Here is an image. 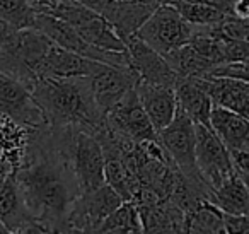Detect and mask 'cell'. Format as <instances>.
<instances>
[{"mask_svg":"<svg viewBox=\"0 0 249 234\" xmlns=\"http://www.w3.org/2000/svg\"><path fill=\"white\" fill-rule=\"evenodd\" d=\"M73 127H45L35 130L16 179L29 212L45 233H70L69 215L80 195L70 161Z\"/></svg>","mask_w":249,"mask_h":234,"instance_id":"6da1fadb","label":"cell"},{"mask_svg":"<svg viewBox=\"0 0 249 234\" xmlns=\"http://www.w3.org/2000/svg\"><path fill=\"white\" fill-rule=\"evenodd\" d=\"M31 93L50 127H73L96 134L104 123L106 117L97 106L90 77L38 79L33 84Z\"/></svg>","mask_w":249,"mask_h":234,"instance_id":"7a4b0ae2","label":"cell"},{"mask_svg":"<svg viewBox=\"0 0 249 234\" xmlns=\"http://www.w3.org/2000/svg\"><path fill=\"white\" fill-rule=\"evenodd\" d=\"M196 26L190 24L173 4H159L137 35L162 55L190 43Z\"/></svg>","mask_w":249,"mask_h":234,"instance_id":"3957f363","label":"cell"},{"mask_svg":"<svg viewBox=\"0 0 249 234\" xmlns=\"http://www.w3.org/2000/svg\"><path fill=\"white\" fill-rule=\"evenodd\" d=\"M159 142L178 169L188 178H201L196 164V127L178 108L174 120L157 134Z\"/></svg>","mask_w":249,"mask_h":234,"instance_id":"277c9868","label":"cell"},{"mask_svg":"<svg viewBox=\"0 0 249 234\" xmlns=\"http://www.w3.org/2000/svg\"><path fill=\"white\" fill-rule=\"evenodd\" d=\"M70 161L79 181L80 193L92 192L106 183L103 145L94 134L82 128H73L70 142Z\"/></svg>","mask_w":249,"mask_h":234,"instance_id":"5b68a950","label":"cell"},{"mask_svg":"<svg viewBox=\"0 0 249 234\" xmlns=\"http://www.w3.org/2000/svg\"><path fill=\"white\" fill-rule=\"evenodd\" d=\"M35 28L45 33L53 43H56L62 48L69 50V52L79 53V55L89 57V58L99 60L104 63H111V65H130L128 52H113V50H104L97 48V46L87 43L82 36L77 33L73 26L69 22L62 21L58 18H53L48 14H39L36 16Z\"/></svg>","mask_w":249,"mask_h":234,"instance_id":"8992f818","label":"cell"},{"mask_svg":"<svg viewBox=\"0 0 249 234\" xmlns=\"http://www.w3.org/2000/svg\"><path fill=\"white\" fill-rule=\"evenodd\" d=\"M121 195L104 183L92 192L80 193L69 215L70 233H99V227L113 210L123 203Z\"/></svg>","mask_w":249,"mask_h":234,"instance_id":"52a82bcc","label":"cell"},{"mask_svg":"<svg viewBox=\"0 0 249 234\" xmlns=\"http://www.w3.org/2000/svg\"><path fill=\"white\" fill-rule=\"evenodd\" d=\"M196 127V164L201 178L212 190L218 188L235 173L232 152L225 147L212 127L195 123Z\"/></svg>","mask_w":249,"mask_h":234,"instance_id":"ba28073f","label":"cell"},{"mask_svg":"<svg viewBox=\"0 0 249 234\" xmlns=\"http://www.w3.org/2000/svg\"><path fill=\"white\" fill-rule=\"evenodd\" d=\"M126 45V52H128L130 65L137 70L140 76V80L149 84H156V86H164L176 89L178 82L181 77L174 72L171 63L167 58L149 46L139 35H132L128 38L123 39Z\"/></svg>","mask_w":249,"mask_h":234,"instance_id":"9c48e42d","label":"cell"},{"mask_svg":"<svg viewBox=\"0 0 249 234\" xmlns=\"http://www.w3.org/2000/svg\"><path fill=\"white\" fill-rule=\"evenodd\" d=\"M0 113L33 130L48 125L46 117L26 84L12 77L0 79Z\"/></svg>","mask_w":249,"mask_h":234,"instance_id":"30bf717a","label":"cell"},{"mask_svg":"<svg viewBox=\"0 0 249 234\" xmlns=\"http://www.w3.org/2000/svg\"><path fill=\"white\" fill-rule=\"evenodd\" d=\"M140 82V76L132 65H111L104 63L103 69L97 70L90 77L94 98L97 106L106 117L121 99Z\"/></svg>","mask_w":249,"mask_h":234,"instance_id":"8fae6325","label":"cell"},{"mask_svg":"<svg viewBox=\"0 0 249 234\" xmlns=\"http://www.w3.org/2000/svg\"><path fill=\"white\" fill-rule=\"evenodd\" d=\"M106 121L111 128L120 132L124 137L135 142H145L157 138V130L150 121L145 108L135 89L130 91L109 113L106 115Z\"/></svg>","mask_w":249,"mask_h":234,"instance_id":"7c38bea8","label":"cell"},{"mask_svg":"<svg viewBox=\"0 0 249 234\" xmlns=\"http://www.w3.org/2000/svg\"><path fill=\"white\" fill-rule=\"evenodd\" d=\"M104 62L69 52L56 43H52L46 55L36 67L38 79L55 77V79H72V77H92L101 70Z\"/></svg>","mask_w":249,"mask_h":234,"instance_id":"4fadbf2b","label":"cell"},{"mask_svg":"<svg viewBox=\"0 0 249 234\" xmlns=\"http://www.w3.org/2000/svg\"><path fill=\"white\" fill-rule=\"evenodd\" d=\"M14 171L9 175V178L5 179L4 186L0 190V222L7 233H45L41 224L29 212Z\"/></svg>","mask_w":249,"mask_h":234,"instance_id":"5bb4252c","label":"cell"},{"mask_svg":"<svg viewBox=\"0 0 249 234\" xmlns=\"http://www.w3.org/2000/svg\"><path fill=\"white\" fill-rule=\"evenodd\" d=\"M137 93H139V98L145 108L147 115H149L150 121L159 134L162 128H166L174 120L178 113L176 91L171 87L156 86V84L140 80L137 84Z\"/></svg>","mask_w":249,"mask_h":234,"instance_id":"9a60e30c","label":"cell"},{"mask_svg":"<svg viewBox=\"0 0 249 234\" xmlns=\"http://www.w3.org/2000/svg\"><path fill=\"white\" fill-rule=\"evenodd\" d=\"M210 127L231 152L249 151V120L237 111L213 104Z\"/></svg>","mask_w":249,"mask_h":234,"instance_id":"2e32d148","label":"cell"},{"mask_svg":"<svg viewBox=\"0 0 249 234\" xmlns=\"http://www.w3.org/2000/svg\"><path fill=\"white\" fill-rule=\"evenodd\" d=\"M178 108L191 118L195 123L210 127V115L213 110L208 91L203 87L200 79H181L176 86Z\"/></svg>","mask_w":249,"mask_h":234,"instance_id":"e0dca14e","label":"cell"},{"mask_svg":"<svg viewBox=\"0 0 249 234\" xmlns=\"http://www.w3.org/2000/svg\"><path fill=\"white\" fill-rule=\"evenodd\" d=\"M145 233H186V212L171 198L139 210Z\"/></svg>","mask_w":249,"mask_h":234,"instance_id":"ac0fdd59","label":"cell"},{"mask_svg":"<svg viewBox=\"0 0 249 234\" xmlns=\"http://www.w3.org/2000/svg\"><path fill=\"white\" fill-rule=\"evenodd\" d=\"M35 130L18 123L7 115L0 113V159L11 162L14 169L21 166Z\"/></svg>","mask_w":249,"mask_h":234,"instance_id":"d6986e66","label":"cell"},{"mask_svg":"<svg viewBox=\"0 0 249 234\" xmlns=\"http://www.w3.org/2000/svg\"><path fill=\"white\" fill-rule=\"evenodd\" d=\"M157 5L154 4H140V2H126V0H116L106 11L104 18L109 21L114 31L121 36V39L137 35L140 26L149 19V16L156 11Z\"/></svg>","mask_w":249,"mask_h":234,"instance_id":"ffe728a7","label":"cell"},{"mask_svg":"<svg viewBox=\"0 0 249 234\" xmlns=\"http://www.w3.org/2000/svg\"><path fill=\"white\" fill-rule=\"evenodd\" d=\"M164 57H166L167 62L174 69V72L181 79H201V77H208L215 67L210 60H207L200 52H196L190 43L173 50V52H169Z\"/></svg>","mask_w":249,"mask_h":234,"instance_id":"44dd1931","label":"cell"},{"mask_svg":"<svg viewBox=\"0 0 249 234\" xmlns=\"http://www.w3.org/2000/svg\"><path fill=\"white\" fill-rule=\"evenodd\" d=\"M210 200L225 214H249V190L237 173L212 190Z\"/></svg>","mask_w":249,"mask_h":234,"instance_id":"7402d4cb","label":"cell"},{"mask_svg":"<svg viewBox=\"0 0 249 234\" xmlns=\"http://www.w3.org/2000/svg\"><path fill=\"white\" fill-rule=\"evenodd\" d=\"M186 233H225L224 210L212 200H201L186 212Z\"/></svg>","mask_w":249,"mask_h":234,"instance_id":"603a6c76","label":"cell"},{"mask_svg":"<svg viewBox=\"0 0 249 234\" xmlns=\"http://www.w3.org/2000/svg\"><path fill=\"white\" fill-rule=\"evenodd\" d=\"M99 233H145L142 217L133 200H124L101 224Z\"/></svg>","mask_w":249,"mask_h":234,"instance_id":"cb8c5ba5","label":"cell"},{"mask_svg":"<svg viewBox=\"0 0 249 234\" xmlns=\"http://www.w3.org/2000/svg\"><path fill=\"white\" fill-rule=\"evenodd\" d=\"M181 16L193 26H213L222 22L229 14L201 0H174L169 2Z\"/></svg>","mask_w":249,"mask_h":234,"instance_id":"d4e9b609","label":"cell"},{"mask_svg":"<svg viewBox=\"0 0 249 234\" xmlns=\"http://www.w3.org/2000/svg\"><path fill=\"white\" fill-rule=\"evenodd\" d=\"M36 16L38 12L33 7L31 0H0V18L12 28H35Z\"/></svg>","mask_w":249,"mask_h":234,"instance_id":"484cf974","label":"cell"},{"mask_svg":"<svg viewBox=\"0 0 249 234\" xmlns=\"http://www.w3.org/2000/svg\"><path fill=\"white\" fill-rule=\"evenodd\" d=\"M224 63L249 60V41L244 39H222Z\"/></svg>","mask_w":249,"mask_h":234,"instance_id":"4316f807","label":"cell"},{"mask_svg":"<svg viewBox=\"0 0 249 234\" xmlns=\"http://www.w3.org/2000/svg\"><path fill=\"white\" fill-rule=\"evenodd\" d=\"M225 234L242 233L249 234V214H225L224 212Z\"/></svg>","mask_w":249,"mask_h":234,"instance_id":"83f0119b","label":"cell"},{"mask_svg":"<svg viewBox=\"0 0 249 234\" xmlns=\"http://www.w3.org/2000/svg\"><path fill=\"white\" fill-rule=\"evenodd\" d=\"M232 161L237 175H249V151L232 152Z\"/></svg>","mask_w":249,"mask_h":234,"instance_id":"f1b7e54d","label":"cell"},{"mask_svg":"<svg viewBox=\"0 0 249 234\" xmlns=\"http://www.w3.org/2000/svg\"><path fill=\"white\" fill-rule=\"evenodd\" d=\"M16 31H18V29L12 28L7 21H4V19L0 18V50L4 48V46L14 38Z\"/></svg>","mask_w":249,"mask_h":234,"instance_id":"f546056e","label":"cell"},{"mask_svg":"<svg viewBox=\"0 0 249 234\" xmlns=\"http://www.w3.org/2000/svg\"><path fill=\"white\" fill-rule=\"evenodd\" d=\"M79 2H82V4L87 5L89 9H92V11L99 12L101 16H104L107 9H109L116 0H79Z\"/></svg>","mask_w":249,"mask_h":234,"instance_id":"4dcf8cb0","label":"cell"},{"mask_svg":"<svg viewBox=\"0 0 249 234\" xmlns=\"http://www.w3.org/2000/svg\"><path fill=\"white\" fill-rule=\"evenodd\" d=\"M14 171V166L11 164V162L4 161V159H0V190H2V186H4L5 179L9 178V175ZM0 233L5 234L7 231H5V227L2 226V222H0Z\"/></svg>","mask_w":249,"mask_h":234,"instance_id":"1f68e13d","label":"cell"},{"mask_svg":"<svg viewBox=\"0 0 249 234\" xmlns=\"http://www.w3.org/2000/svg\"><path fill=\"white\" fill-rule=\"evenodd\" d=\"M232 16L239 19H249V0H234Z\"/></svg>","mask_w":249,"mask_h":234,"instance_id":"d6a6232c","label":"cell"},{"mask_svg":"<svg viewBox=\"0 0 249 234\" xmlns=\"http://www.w3.org/2000/svg\"><path fill=\"white\" fill-rule=\"evenodd\" d=\"M201 2H207L229 16H232V11H234V0H201Z\"/></svg>","mask_w":249,"mask_h":234,"instance_id":"836d02e7","label":"cell"},{"mask_svg":"<svg viewBox=\"0 0 249 234\" xmlns=\"http://www.w3.org/2000/svg\"><path fill=\"white\" fill-rule=\"evenodd\" d=\"M235 111H237L239 115H242L246 120H249V98H246V99L242 101V104Z\"/></svg>","mask_w":249,"mask_h":234,"instance_id":"e575fe53","label":"cell"},{"mask_svg":"<svg viewBox=\"0 0 249 234\" xmlns=\"http://www.w3.org/2000/svg\"><path fill=\"white\" fill-rule=\"evenodd\" d=\"M242 178V181L246 183V186H248V190H249V175H239Z\"/></svg>","mask_w":249,"mask_h":234,"instance_id":"d590c367","label":"cell"},{"mask_svg":"<svg viewBox=\"0 0 249 234\" xmlns=\"http://www.w3.org/2000/svg\"><path fill=\"white\" fill-rule=\"evenodd\" d=\"M169 2H174V0H160V4H169Z\"/></svg>","mask_w":249,"mask_h":234,"instance_id":"8d00e7d4","label":"cell"},{"mask_svg":"<svg viewBox=\"0 0 249 234\" xmlns=\"http://www.w3.org/2000/svg\"><path fill=\"white\" fill-rule=\"evenodd\" d=\"M2 77H5V76H4V74H2V72H0V79H2Z\"/></svg>","mask_w":249,"mask_h":234,"instance_id":"74e56055","label":"cell"}]
</instances>
